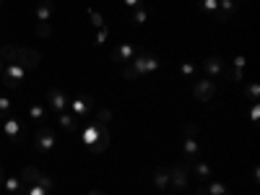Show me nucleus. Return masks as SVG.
I'll return each instance as SVG.
<instances>
[{
	"mask_svg": "<svg viewBox=\"0 0 260 195\" xmlns=\"http://www.w3.org/2000/svg\"><path fill=\"white\" fill-rule=\"evenodd\" d=\"M159 62H161V60H159L154 52L141 50V52L122 68V78L136 81V78H141V76H154V73L159 71Z\"/></svg>",
	"mask_w": 260,
	"mask_h": 195,
	"instance_id": "f257e3e1",
	"label": "nucleus"
},
{
	"mask_svg": "<svg viewBox=\"0 0 260 195\" xmlns=\"http://www.w3.org/2000/svg\"><path fill=\"white\" fill-rule=\"evenodd\" d=\"M0 60L16 62V65H21L24 71H37V68H39V62H42V55H39L37 50H29V47L3 45V47H0Z\"/></svg>",
	"mask_w": 260,
	"mask_h": 195,
	"instance_id": "f03ea898",
	"label": "nucleus"
},
{
	"mask_svg": "<svg viewBox=\"0 0 260 195\" xmlns=\"http://www.w3.org/2000/svg\"><path fill=\"white\" fill-rule=\"evenodd\" d=\"M31 141H34V151L45 159H50L55 154V148H57V136H55V130L50 125H39Z\"/></svg>",
	"mask_w": 260,
	"mask_h": 195,
	"instance_id": "7ed1b4c3",
	"label": "nucleus"
},
{
	"mask_svg": "<svg viewBox=\"0 0 260 195\" xmlns=\"http://www.w3.org/2000/svg\"><path fill=\"white\" fill-rule=\"evenodd\" d=\"M182 133H185V138H182V156H185L187 164H192V161L201 159V143H198V138H195L198 125H195V122H185Z\"/></svg>",
	"mask_w": 260,
	"mask_h": 195,
	"instance_id": "20e7f679",
	"label": "nucleus"
},
{
	"mask_svg": "<svg viewBox=\"0 0 260 195\" xmlns=\"http://www.w3.org/2000/svg\"><path fill=\"white\" fill-rule=\"evenodd\" d=\"M169 187L172 190H187L190 187V164L187 161H177L169 169Z\"/></svg>",
	"mask_w": 260,
	"mask_h": 195,
	"instance_id": "39448f33",
	"label": "nucleus"
},
{
	"mask_svg": "<svg viewBox=\"0 0 260 195\" xmlns=\"http://www.w3.org/2000/svg\"><path fill=\"white\" fill-rule=\"evenodd\" d=\"M26 73H29V71H24L21 65H16V62H6V65H3V71H0V78H3V86H6V89H18V86L24 83Z\"/></svg>",
	"mask_w": 260,
	"mask_h": 195,
	"instance_id": "423d86ee",
	"label": "nucleus"
},
{
	"mask_svg": "<svg viewBox=\"0 0 260 195\" xmlns=\"http://www.w3.org/2000/svg\"><path fill=\"white\" fill-rule=\"evenodd\" d=\"M68 107H71V115L76 117V120H89L91 115H94V110H96V104H94V99L91 96H76V99H71L68 102Z\"/></svg>",
	"mask_w": 260,
	"mask_h": 195,
	"instance_id": "0eeeda50",
	"label": "nucleus"
},
{
	"mask_svg": "<svg viewBox=\"0 0 260 195\" xmlns=\"http://www.w3.org/2000/svg\"><path fill=\"white\" fill-rule=\"evenodd\" d=\"M21 195H55V182L47 175H39V180L31 185L21 180Z\"/></svg>",
	"mask_w": 260,
	"mask_h": 195,
	"instance_id": "6e6552de",
	"label": "nucleus"
},
{
	"mask_svg": "<svg viewBox=\"0 0 260 195\" xmlns=\"http://www.w3.org/2000/svg\"><path fill=\"white\" fill-rule=\"evenodd\" d=\"M201 71L206 73V78H221L226 76V60L219 57V55H211V57H203L201 60Z\"/></svg>",
	"mask_w": 260,
	"mask_h": 195,
	"instance_id": "1a4fd4ad",
	"label": "nucleus"
},
{
	"mask_svg": "<svg viewBox=\"0 0 260 195\" xmlns=\"http://www.w3.org/2000/svg\"><path fill=\"white\" fill-rule=\"evenodd\" d=\"M3 136L8 138V141H13V143H24L26 141V130H24V125H21V120L18 117H6L3 120Z\"/></svg>",
	"mask_w": 260,
	"mask_h": 195,
	"instance_id": "9d476101",
	"label": "nucleus"
},
{
	"mask_svg": "<svg viewBox=\"0 0 260 195\" xmlns=\"http://www.w3.org/2000/svg\"><path fill=\"white\" fill-rule=\"evenodd\" d=\"M192 94H195V99H201V102H211L216 94H219V86H216L213 78H198L192 83Z\"/></svg>",
	"mask_w": 260,
	"mask_h": 195,
	"instance_id": "9b49d317",
	"label": "nucleus"
},
{
	"mask_svg": "<svg viewBox=\"0 0 260 195\" xmlns=\"http://www.w3.org/2000/svg\"><path fill=\"white\" fill-rule=\"evenodd\" d=\"M138 52H141V47L136 45V42H122V45H117V47L112 50L110 57H112V62H117V65H127Z\"/></svg>",
	"mask_w": 260,
	"mask_h": 195,
	"instance_id": "f8f14e48",
	"label": "nucleus"
},
{
	"mask_svg": "<svg viewBox=\"0 0 260 195\" xmlns=\"http://www.w3.org/2000/svg\"><path fill=\"white\" fill-rule=\"evenodd\" d=\"M104 127H107V125H102L99 120H89V125H86L83 130H78V133H81V141H83V146H86V148L94 146V143L99 141V133H102Z\"/></svg>",
	"mask_w": 260,
	"mask_h": 195,
	"instance_id": "ddd939ff",
	"label": "nucleus"
},
{
	"mask_svg": "<svg viewBox=\"0 0 260 195\" xmlns=\"http://www.w3.org/2000/svg\"><path fill=\"white\" fill-rule=\"evenodd\" d=\"M47 104L52 107L55 115L68 112V99H65V94H62L60 89H50V91H47Z\"/></svg>",
	"mask_w": 260,
	"mask_h": 195,
	"instance_id": "4468645a",
	"label": "nucleus"
},
{
	"mask_svg": "<svg viewBox=\"0 0 260 195\" xmlns=\"http://www.w3.org/2000/svg\"><path fill=\"white\" fill-rule=\"evenodd\" d=\"M57 125L65 130V133H78L81 130V120H76L71 112H60L57 115Z\"/></svg>",
	"mask_w": 260,
	"mask_h": 195,
	"instance_id": "2eb2a0df",
	"label": "nucleus"
},
{
	"mask_svg": "<svg viewBox=\"0 0 260 195\" xmlns=\"http://www.w3.org/2000/svg\"><path fill=\"white\" fill-rule=\"evenodd\" d=\"M34 13H37V21H50L55 16V3H52V0H39Z\"/></svg>",
	"mask_w": 260,
	"mask_h": 195,
	"instance_id": "dca6fc26",
	"label": "nucleus"
},
{
	"mask_svg": "<svg viewBox=\"0 0 260 195\" xmlns=\"http://www.w3.org/2000/svg\"><path fill=\"white\" fill-rule=\"evenodd\" d=\"M190 169L195 172V175H198V180H201L203 185L213 180V169H211L206 161H201V159H198V161H192V164H190Z\"/></svg>",
	"mask_w": 260,
	"mask_h": 195,
	"instance_id": "f3484780",
	"label": "nucleus"
},
{
	"mask_svg": "<svg viewBox=\"0 0 260 195\" xmlns=\"http://www.w3.org/2000/svg\"><path fill=\"white\" fill-rule=\"evenodd\" d=\"M234 13H237V0H219V13H216V18L229 21Z\"/></svg>",
	"mask_w": 260,
	"mask_h": 195,
	"instance_id": "a211bd4d",
	"label": "nucleus"
},
{
	"mask_svg": "<svg viewBox=\"0 0 260 195\" xmlns=\"http://www.w3.org/2000/svg\"><path fill=\"white\" fill-rule=\"evenodd\" d=\"M107 146H110V127H104L99 133V141L89 146V154H102V151H107Z\"/></svg>",
	"mask_w": 260,
	"mask_h": 195,
	"instance_id": "6ab92c4d",
	"label": "nucleus"
},
{
	"mask_svg": "<svg viewBox=\"0 0 260 195\" xmlns=\"http://www.w3.org/2000/svg\"><path fill=\"white\" fill-rule=\"evenodd\" d=\"M154 187H156V190H161V192L169 187V169L159 167V169L154 172Z\"/></svg>",
	"mask_w": 260,
	"mask_h": 195,
	"instance_id": "aec40b11",
	"label": "nucleus"
},
{
	"mask_svg": "<svg viewBox=\"0 0 260 195\" xmlns=\"http://www.w3.org/2000/svg\"><path fill=\"white\" fill-rule=\"evenodd\" d=\"M29 117L34 120V122H39V125H47V110L42 104H31L29 107Z\"/></svg>",
	"mask_w": 260,
	"mask_h": 195,
	"instance_id": "412c9836",
	"label": "nucleus"
},
{
	"mask_svg": "<svg viewBox=\"0 0 260 195\" xmlns=\"http://www.w3.org/2000/svg\"><path fill=\"white\" fill-rule=\"evenodd\" d=\"M3 190L8 195H21V177H6L3 180Z\"/></svg>",
	"mask_w": 260,
	"mask_h": 195,
	"instance_id": "4be33fe9",
	"label": "nucleus"
},
{
	"mask_svg": "<svg viewBox=\"0 0 260 195\" xmlns=\"http://www.w3.org/2000/svg\"><path fill=\"white\" fill-rule=\"evenodd\" d=\"M206 190H208V195H232V190L224 182H216V180L206 182Z\"/></svg>",
	"mask_w": 260,
	"mask_h": 195,
	"instance_id": "5701e85b",
	"label": "nucleus"
},
{
	"mask_svg": "<svg viewBox=\"0 0 260 195\" xmlns=\"http://www.w3.org/2000/svg\"><path fill=\"white\" fill-rule=\"evenodd\" d=\"M39 175H42V172H39L37 167H24V172H21V180H24L26 185H31V182L39 180Z\"/></svg>",
	"mask_w": 260,
	"mask_h": 195,
	"instance_id": "b1692460",
	"label": "nucleus"
},
{
	"mask_svg": "<svg viewBox=\"0 0 260 195\" xmlns=\"http://www.w3.org/2000/svg\"><path fill=\"white\" fill-rule=\"evenodd\" d=\"M130 21H133L136 26H143L146 21H148V13H146V8L141 6V8H136V11H130Z\"/></svg>",
	"mask_w": 260,
	"mask_h": 195,
	"instance_id": "393cba45",
	"label": "nucleus"
},
{
	"mask_svg": "<svg viewBox=\"0 0 260 195\" xmlns=\"http://www.w3.org/2000/svg\"><path fill=\"white\" fill-rule=\"evenodd\" d=\"M13 115V102L8 96H0V120H6Z\"/></svg>",
	"mask_w": 260,
	"mask_h": 195,
	"instance_id": "a878e982",
	"label": "nucleus"
},
{
	"mask_svg": "<svg viewBox=\"0 0 260 195\" xmlns=\"http://www.w3.org/2000/svg\"><path fill=\"white\" fill-rule=\"evenodd\" d=\"M37 37H42V39L52 37V24L50 21H37Z\"/></svg>",
	"mask_w": 260,
	"mask_h": 195,
	"instance_id": "bb28decb",
	"label": "nucleus"
},
{
	"mask_svg": "<svg viewBox=\"0 0 260 195\" xmlns=\"http://www.w3.org/2000/svg\"><path fill=\"white\" fill-rule=\"evenodd\" d=\"M198 8L206 13H219V0H198Z\"/></svg>",
	"mask_w": 260,
	"mask_h": 195,
	"instance_id": "cd10ccee",
	"label": "nucleus"
},
{
	"mask_svg": "<svg viewBox=\"0 0 260 195\" xmlns=\"http://www.w3.org/2000/svg\"><path fill=\"white\" fill-rule=\"evenodd\" d=\"M94 120H99L102 125H110L112 112H110V110H104V107H102V110H94Z\"/></svg>",
	"mask_w": 260,
	"mask_h": 195,
	"instance_id": "c85d7f7f",
	"label": "nucleus"
},
{
	"mask_svg": "<svg viewBox=\"0 0 260 195\" xmlns=\"http://www.w3.org/2000/svg\"><path fill=\"white\" fill-rule=\"evenodd\" d=\"M89 16H91V24H94L96 29H102V26H107V21H104V16H102L99 11H94V8H89Z\"/></svg>",
	"mask_w": 260,
	"mask_h": 195,
	"instance_id": "c756f323",
	"label": "nucleus"
},
{
	"mask_svg": "<svg viewBox=\"0 0 260 195\" xmlns=\"http://www.w3.org/2000/svg\"><path fill=\"white\" fill-rule=\"evenodd\" d=\"M180 73H182L185 78H192L195 73H198V65H192V62H182V65H180Z\"/></svg>",
	"mask_w": 260,
	"mask_h": 195,
	"instance_id": "7c9ffc66",
	"label": "nucleus"
},
{
	"mask_svg": "<svg viewBox=\"0 0 260 195\" xmlns=\"http://www.w3.org/2000/svg\"><path fill=\"white\" fill-rule=\"evenodd\" d=\"M107 34H110V31H107V26L96 29V34H94V45H96V47H99V45H104V42H107Z\"/></svg>",
	"mask_w": 260,
	"mask_h": 195,
	"instance_id": "2f4dec72",
	"label": "nucleus"
},
{
	"mask_svg": "<svg viewBox=\"0 0 260 195\" xmlns=\"http://www.w3.org/2000/svg\"><path fill=\"white\" fill-rule=\"evenodd\" d=\"M257 94H260L257 83H255V81H250V83H247V99H250V102H257Z\"/></svg>",
	"mask_w": 260,
	"mask_h": 195,
	"instance_id": "473e14b6",
	"label": "nucleus"
},
{
	"mask_svg": "<svg viewBox=\"0 0 260 195\" xmlns=\"http://www.w3.org/2000/svg\"><path fill=\"white\" fill-rule=\"evenodd\" d=\"M257 117H260V110H257V102H252V107H250V120H252V122H257Z\"/></svg>",
	"mask_w": 260,
	"mask_h": 195,
	"instance_id": "72a5a7b5",
	"label": "nucleus"
},
{
	"mask_svg": "<svg viewBox=\"0 0 260 195\" xmlns=\"http://www.w3.org/2000/svg\"><path fill=\"white\" fill-rule=\"evenodd\" d=\"M122 3H125L130 11H136V8H141V6H143V0H122Z\"/></svg>",
	"mask_w": 260,
	"mask_h": 195,
	"instance_id": "f704fd0d",
	"label": "nucleus"
},
{
	"mask_svg": "<svg viewBox=\"0 0 260 195\" xmlns=\"http://www.w3.org/2000/svg\"><path fill=\"white\" fill-rule=\"evenodd\" d=\"M245 65H247L245 55H237V57H234V68H242V71H245Z\"/></svg>",
	"mask_w": 260,
	"mask_h": 195,
	"instance_id": "c9c22d12",
	"label": "nucleus"
},
{
	"mask_svg": "<svg viewBox=\"0 0 260 195\" xmlns=\"http://www.w3.org/2000/svg\"><path fill=\"white\" fill-rule=\"evenodd\" d=\"M195 195H208V190H206V185H201L198 190H195Z\"/></svg>",
	"mask_w": 260,
	"mask_h": 195,
	"instance_id": "e433bc0d",
	"label": "nucleus"
},
{
	"mask_svg": "<svg viewBox=\"0 0 260 195\" xmlns=\"http://www.w3.org/2000/svg\"><path fill=\"white\" fill-rule=\"evenodd\" d=\"M89 195H107V192H102V190H91Z\"/></svg>",
	"mask_w": 260,
	"mask_h": 195,
	"instance_id": "4c0bfd02",
	"label": "nucleus"
},
{
	"mask_svg": "<svg viewBox=\"0 0 260 195\" xmlns=\"http://www.w3.org/2000/svg\"><path fill=\"white\" fill-rule=\"evenodd\" d=\"M3 180H6V177H3V169H0V187H3Z\"/></svg>",
	"mask_w": 260,
	"mask_h": 195,
	"instance_id": "58836bf2",
	"label": "nucleus"
},
{
	"mask_svg": "<svg viewBox=\"0 0 260 195\" xmlns=\"http://www.w3.org/2000/svg\"><path fill=\"white\" fill-rule=\"evenodd\" d=\"M0 62H3V60H0ZM0 71H3V65H0Z\"/></svg>",
	"mask_w": 260,
	"mask_h": 195,
	"instance_id": "ea45409f",
	"label": "nucleus"
},
{
	"mask_svg": "<svg viewBox=\"0 0 260 195\" xmlns=\"http://www.w3.org/2000/svg\"><path fill=\"white\" fill-rule=\"evenodd\" d=\"M0 6H3V0H0Z\"/></svg>",
	"mask_w": 260,
	"mask_h": 195,
	"instance_id": "a19ab883",
	"label": "nucleus"
}]
</instances>
